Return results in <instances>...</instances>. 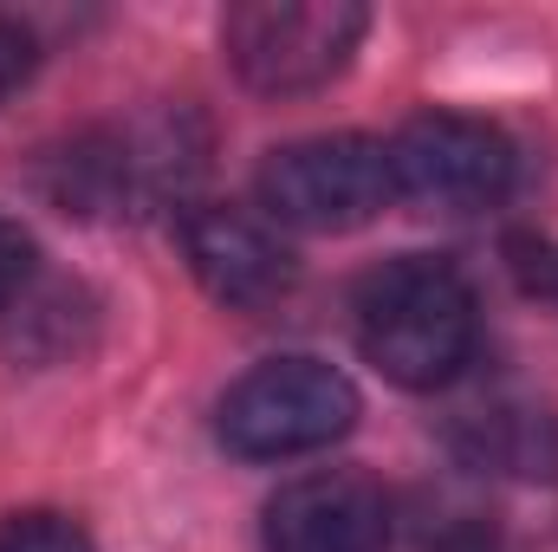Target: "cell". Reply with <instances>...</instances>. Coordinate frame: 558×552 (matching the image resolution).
I'll use <instances>...</instances> for the list:
<instances>
[{"mask_svg": "<svg viewBox=\"0 0 558 552\" xmlns=\"http://www.w3.org/2000/svg\"><path fill=\"white\" fill-rule=\"evenodd\" d=\"M364 26L371 13L351 0H247L221 20V46L254 92L292 98L331 85L351 65Z\"/></svg>", "mask_w": 558, "mask_h": 552, "instance_id": "obj_3", "label": "cell"}, {"mask_svg": "<svg viewBox=\"0 0 558 552\" xmlns=\"http://www.w3.org/2000/svg\"><path fill=\"white\" fill-rule=\"evenodd\" d=\"M454 448L474 468L520 475V481H558V422L539 404L520 397H487L454 416Z\"/></svg>", "mask_w": 558, "mask_h": 552, "instance_id": "obj_8", "label": "cell"}, {"mask_svg": "<svg viewBox=\"0 0 558 552\" xmlns=\"http://www.w3.org/2000/svg\"><path fill=\"white\" fill-rule=\"evenodd\" d=\"M0 552H92V533L72 514L26 507V514H7L0 520Z\"/></svg>", "mask_w": 558, "mask_h": 552, "instance_id": "obj_9", "label": "cell"}, {"mask_svg": "<svg viewBox=\"0 0 558 552\" xmlns=\"http://www.w3.org/2000/svg\"><path fill=\"white\" fill-rule=\"evenodd\" d=\"M507 274L520 279L526 299L558 312V241L546 235H507Z\"/></svg>", "mask_w": 558, "mask_h": 552, "instance_id": "obj_10", "label": "cell"}, {"mask_svg": "<svg viewBox=\"0 0 558 552\" xmlns=\"http://www.w3.org/2000/svg\"><path fill=\"white\" fill-rule=\"evenodd\" d=\"M357 422V384L325 358H267L241 384H228L215 435L241 461H292L331 448Z\"/></svg>", "mask_w": 558, "mask_h": 552, "instance_id": "obj_2", "label": "cell"}, {"mask_svg": "<svg viewBox=\"0 0 558 552\" xmlns=\"http://www.w3.org/2000/svg\"><path fill=\"white\" fill-rule=\"evenodd\" d=\"M267 552H384L390 547V501L371 475L325 468L299 475L267 501Z\"/></svg>", "mask_w": 558, "mask_h": 552, "instance_id": "obj_6", "label": "cell"}, {"mask_svg": "<svg viewBox=\"0 0 558 552\" xmlns=\"http://www.w3.org/2000/svg\"><path fill=\"white\" fill-rule=\"evenodd\" d=\"M513 143L487 118L461 111H422L390 137V176L397 195L435 215H481L513 189Z\"/></svg>", "mask_w": 558, "mask_h": 552, "instance_id": "obj_5", "label": "cell"}, {"mask_svg": "<svg viewBox=\"0 0 558 552\" xmlns=\"http://www.w3.org/2000/svg\"><path fill=\"white\" fill-rule=\"evenodd\" d=\"M33 261H39L33 235H26L13 215H0V305H13V299L26 292V279H33Z\"/></svg>", "mask_w": 558, "mask_h": 552, "instance_id": "obj_11", "label": "cell"}, {"mask_svg": "<svg viewBox=\"0 0 558 552\" xmlns=\"http://www.w3.org/2000/svg\"><path fill=\"white\" fill-rule=\"evenodd\" d=\"M182 254H189L195 279L234 312H267L299 279V261L286 254V241L247 208H189Z\"/></svg>", "mask_w": 558, "mask_h": 552, "instance_id": "obj_7", "label": "cell"}, {"mask_svg": "<svg viewBox=\"0 0 558 552\" xmlns=\"http://www.w3.org/2000/svg\"><path fill=\"white\" fill-rule=\"evenodd\" d=\"M357 351L403 391H441L461 377L481 338L474 286L441 254H397L357 286Z\"/></svg>", "mask_w": 558, "mask_h": 552, "instance_id": "obj_1", "label": "cell"}, {"mask_svg": "<svg viewBox=\"0 0 558 552\" xmlns=\"http://www.w3.org/2000/svg\"><path fill=\"white\" fill-rule=\"evenodd\" d=\"M26 72H33V33H26V26H13V20H0V98H7V92H20V85H26Z\"/></svg>", "mask_w": 558, "mask_h": 552, "instance_id": "obj_12", "label": "cell"}, {"mask_svg": "<svg viewBox=\"0 0 558 552\" xmlns=\"http://www.w3.org/2000/svg\"><path fill=\"white\" fill-rule=\"evenodd\" d=\"M397 195L390 143L338 131V137H299L260 163V202L267 215L305 235H344L377 221V208Z\"/></svg>", "mask_w": 558, "mask_h": 552, "instance_id": "obj_4", "label": "cell"}]
</instances>
